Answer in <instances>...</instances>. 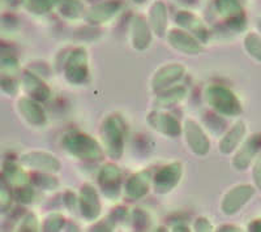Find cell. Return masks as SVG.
Wrapping results in <instances>:
<instances>
[{"label": "cell", "instance_id": "cell-1", "mask_svg": "<svg viewBox=\"0 0 261 232\" xmlns=\"http://www.w3.org/2000/svg\"><path fill=\"white\" fill-rule=\"evenodd\" d=\"M101 145L111 159L118 161L123 157L125 146V124L119 113H110L103 119L99 129Z\"/></svg>", "mask_w": 261, "mask_h": 232}, {"label": "cell", "instance_id": "cell-2", "mask_svg": "<svg viewBox=\"0 0 261 232\" xmlns=\"http://www.w3.org/2000/svg\"><path fill=\"white\" fill-rule=\"evenodd\" d=\"M62 143L65 152L81 161H101L105 155L101 142L95 140L94 137L81 132L64 134Z\"/></svg>", "mask_w": 261, "mask_h": 232}, {"label": "cell", "instance_id": "cell-3", "mask_svg": "<svg viewBox=\"0 0 261 232\" xmlns=\"http://www.w3.org/2000/svg\"><path fill=\"white\" fill-rule=\"evenodd\" d=\"M205 99L209 107L221 116L234 118V116L241 115L243 111L241 101L235 96V93L220 83H213L206 88Z\"/></svg>", "mask_w": 261, "mask_h": 232}, {"label": "cell", "instance_id": "cell-4", "mask_svg": "<svg viewBox=\"0 0 261 232\" xmlns=\"http://www.w3.org/2000/svg\"><path fill=\"white\" fill-rule=\"evenodd\" d=\"M64 76L72 85H81L89 76V55L85 47L80 46L71 51L64 63Z\"/></svg>", "mask_w": 261, "mask_h": 232}, {"label": "cell", "instance_id": "cell-5", "mask_svg": "<svg viewBox=\"0 0 261 232\" xmlns=\"http://www.w3.org/2000/svg\"><path fill=\"white\" fill-rule=\"evenodd\" d=\"M181 133L188 149L199 157H205L211 150V140L201 125L195 119H186L181 125Z\"/></svg>", "mask_w": 261, "mask_h": 232}, {"label": "cell", "instance_id": "cell-6", "mask_svg": "<svg viewBox=\"0 0 261 232\" xmlns=\"http://www.w3.org/2000/svg\"><path fill=\"white\" fill-rule=\"evenodd\" d=\"M183 178V164L171 162L162 166L153 176V188L158 194H167L179 185Z\"/></svg>", "mask_w": 261, "mask_h": 232}, {"label": "cell", "instance_id": "cell-7", "mask_svg": "<svg viewBox=\"0 0 261 232\" xmlns=\"http://www.w3.org/2000/svg\"><path fill=\"white\" fill-rule=\"evenodd\" d=\"M255 194V188L249 184H238L230 188L221 199V212L225 215L237 214Z\"/></svg>", "mask_w": 261, "mask_h": 232}, {"label": "cell", "instance_id": "cell-8", "mask_svg": "<svg viewBox=\"0 0 261 232\" xmlns=\"http://www.w3.org/2000/svg\"><path fill=\"white\" fill-rule=\"evenodd\" d=\"M21 163L37 172L57 173L62 170V163L54 154L43 150H33L20 158Z\"/></svg>", "mask_w": 261, "mask_h": 232}, {"label": "cell", "instance_id": "cell-9", "mask_svg": "<svg viewBox=\"0 0 261 232\" xmlns=\"http://www.w3.org/2000/svg\"><path fill=\"white\" fill-rule=\"evenodd\" d=\"M79 209L83 218L88 222L98 220L102 213V204L97 188L86 183L79 192Z\"/></svg>", "mask_w": 261, "mask_h": 232}, {"label": "cell", "instance_id": "cell-10", "mask_svg": "<svg viewBox=\"0 0 261 232\" xmlns=\"http://www.w3.org/2000/svg\"><path fill=\"white\" fill-rule=\"evenodd\" d=\"M186 75V67L179 63H169L160 67L150 80L151 90L154 93L165 90L180 81Z\"/></svg>", "mask_w": 261, "mask_h": 232}, {"label": "cell", "instance_id": "cell-11", "mask_svg": "<svg viewBox=\"0 0 261 232\" xmlns=\"http://www.w3.org/2000/svg\"><path fill=\"white\" fill-rule=\"evenodd\" d=\"M261 148V133H255L243 141L235 150L231 164L235 170L246 171L257 155Z\"/></svg>", "mask_w": 261, "mask_h": 232}, {"label": "cell", "instance_id": "cell-12", "mask_svg": "<svg viewBox=\"0 0 261 232\" xmlns=\"http://www.w3.org/2000/svg\"><path fill=\"white\" fill-rule=\"evenodd\" d=\"M146 123L150 128L158 133L169 137H178L181 133V124L175 116L171 113L163 112L161 110H153L146 115Z\"/></svg>", "mask_w": 261, "mask_h": 232}, {"label": "cell", "instance_id": "cell-13", "mask_svg": "<svg viewBox=\"0 0 261 232\" xmlns=\"http://www.w3.org/2000/svg\"><path fill=\"white\" fill-rule=\"evenodd\" d=\"M151 32L148 18L141 15H136L130 18L129 24V41L134 50L143 52L151 45Z\"/></svg>", "mask_w": 261, "mask_h": 232}, {"label": "cell", "instance_id": "cell-14", "mask_svg": "<svg viewBox=\"0 0 261 232\" xmlns=\"http://www.w3.org/2000/svg\"><path fill=\"white\" fill-rule=\"evenodd\" d=\"M166 37L169 45L181 54L192 55V56L201 54V42L186 30L171 29L167 32Z\"/></svg>", "mask_w": 261, "mask_h": 232}, {"label": "cell", "instance_id": "cell-15", "mask_svg": "<svg viewBox=\"0 0 261 232\" xmlns=\"http://www.w3.org/2000/svg\"><path fill=\"white\" fill-rule=\"evenodd\" d=\"M120 182H122V171L115 163H106L102 166L98 173V184L103 194L114 199L120 193Z\"/></svg>", "mask_w": 261, "mask_h": 232}, {"label": "cell", "instance_id": "cell-16", "mask_svg": "<svg viewBox=\"0 0 261 232\" xmlns=\"http://www.w3.org/2000/svg\"><path fill=\"white\" fill-rule=\"evenodd\" d=\"M120 8H122V4L119 3L118 0H105L90 7L84 15V18L89 25L97 26V25L106 24L113 20L118 15Z\"/></svg>", "mask_w": 261, "mask_h": 232}, {"label": "cell", "instance_id": "cell-17", "mask_svg": "<svg viewBox=\"0 0 261 232\" xmlns=\"http://www.w3.org/2000/svg\"><path fill=\"white\" fill-rule=\"evenodd\" d=\"M153 185V175L149 170H141L139 172H135L128 178L125 183V196L129 199H141L148 196Z\"/></svg>", "mask_w": 261, "mask_h": 232}, {"label": "cell", "instance_id": "cell-18", "mask_svg": "<svg viewBox=\"0 0 261 232\" xmlns=\"http://www.w3.org/2000/svg\"><path fill=\"white\" fill-rule=\"evenodd\" d=\"M176 24L180 29L186 30L193 37L199 39L200 42H206L209 39V30L204 21L190 11H180L176 13Z\"/></svg>", "mask_w": 261, "mask_h": 232}, {"label": "cell", "instance_id": "cell-19", "mask_svg": "<svg viewBox=\"0 0 261 232\" xmlns=\"http://www.w3.org/2000/svg\"><path fill=\"white\" fill-rule=\"evenodd\" d=\"M148 22L153 34L160 38L165 37L169 32V9L165 2L155 0L149 8Z\"/></svg>", "mask_w": 261, "mask_h": 232}, {"label": "cell", "instance_id": "cell-20", "mask_svg": "<svg viewBox=\"0 0 261 232\" xmlns=\"http://www.w3.org/2000/svg\"><path fill=\"white\" fill-rule=\"evenodd\" d=\"M18 112L29 124L41 127L46 123V112L38 101L33 98H21L17 102Z\"/></svg>", "mask_w": 261, "mask_h": 232}, {"label": "cell", "instance_id": "cell-21", "mask_svg": "<svg viewBox=\"0 0 261 232\" xmlns=\"http://www.w3.org/2000/svg\"><path fill=\"white\" fill-rule=\"evenodd\" d=\"M246 133H247L246 123L242 122V120L235 123L231 128L228 129V131L223 134L222 138H221L220 145H218L220 152L225 155L231 154V153L235 152V150L239 148V145L243 142Z\"/></svg>", "mask_w": 261, "mask_h": 232}, {"label": "cell", "instance_id": "cell-22", "mask_svg": "<svg viewBox=\"0 0 261 232\" xmlns=\"http://www.w3.org/2000/svg\"><path fill=\"white\" fill-rule=\"evenodd\" d=\"M22 83H24L25 90H27V93L30 96V98L36 99L38 102L47 101L50 98V88L36 73L28 71L24 72V75H22Z\"/></svg>", "mask_w": 261, "mask_h": 232}, {"label": "cell", "instance_id": "cell-23", "mask_svg": "<svg viewBox=\"0 0 261 232\" xmlns=\"http://www.w3.org/2000/svg\"><path fill=\"white\" fill-rule=\"evenodd\" d=\"M187 88L184 85H172L165 90L157 93L154 104L157 108H169L171 106L180 103L187 97Z\"/></svg>", "mask_w": 261, "mask_h": 232}, {"label": "cell", "instance_id": "cell-24", "mask_svg": "<svg viewBox=\"0 0 261 232\" xmlns=\"http://www.w3.org/2000/svg\"><path fill=\"white\" fill-rule=\"evenodd\" d=\"M54 8L63 18L68 21L84 17L86 9L83 0H54Z\"/></svg>", "mask_w": 261, "mask_h": 232}, {"label": "cell", "instance_id": "cell-25", "mask_svg": "<svg viewBox=\"0 0 261 232\" xmlns=\"http://www.w3.org/2000/svg\"><path fill=\"white\" fill-rule=\"evenodd\" d=\"M214 9L226 21L244 15L243 0H214Z\"/></svg>", "mask_w": 261, "mask_h": 232}, {"label": "cell", "instance_id": "cell-26", "mask_svg": "<svg viewBox=\"0 0 261 232\" xmlns=\"http://www.w3.org/2000/svg\"><path fill=\"white\" fill-rule=\"evenodd\" d=\"M3 175L7 182L9 183V185H15V187H21V185L28 184V182H29L27 173L12 162H7L4 164Z\"/></svg>", "mask_w": 261, "mask_h": 232}, {"label": "cell", "instance_id": "cell-27", "mask_svg": "<svg viewBox=\"0 0 261 232\" xmlns=\"http://www.w3.org/2000/svg\"><path fill=\"white\" fill-rule=\"evenodd\" d=\"M244 48H246L247 54L251 57H253L257 62H261V36L257 33H247L244 37Z\"/></svg>", "mask_w": 261, "mask_h": 232}, {"label": "cell", "instance_id": "cell-28", "mask_svg": "<svg viewBox=\"0 0 261 232\" xmlns=\"http://www.w3.org/2000/svg\"><path fill=\"white\" fill-rule=\"evenodd\" d=\"M22 3L34 15H46L54 9V0H22Z\"/></svg>", "mask_w": 261, "mask_h": 232}, {"label": "cell", "instance_id": "cell-29", "mask_svg": "<svg viewBox=\"0 0 261 232\" xmlns=\"http://www.w3.org/2000/svg\"><path fill=\"white\" fill-rule=\"evenodd\" d=\"M33 183L34 185H37L41 189H45V191H54L59 187V180H58L54 173H47V172H38L34 175L33 178Z\"/></svg>", "mask_w": 261, "mask_h": 232}, {"label": "cell", "instance_id": "cell-30", "mask_svg": "<svg viewBox=\"0 0 261 232\" xmlns=\"http://www.w3.org/2000/svg\"><path fill=\"white\" fill-rule=\"evenodd\" d=\"M65 224V218L62 213L53 212L45 218L43 220V224H42V228L46 232H57L64 227Z\"/></svg>", "mask_w": 261, "mask_h": 232}, {"label": "cell", "instance_id": "cell-31", "mask_svg": "<svg viewBox=\"0 0 261 232\" xmlns=\"http://www.w3.org/2000/svg\"><path fill=\"white\" fill-rule=\"evenodd\" d=\"M12 192L11 185L7 182L4 175H0V212H7L12 202Z\"/></svg>", "mask_w": 261, "mask_h": 232}, {"label": "cell", "instance_id": "cell-32", "mask_svg": "<svg viewBox=\"0 0 261 232\" xmlns=\"http://www.w3.org/2000/svg\"><path fill=\"white\" fill-rule=\"evenodd\" d=\"M15 197L21 204H30L34 199V191L30 185L25 184L21 187H16Z\"/></svg>", "mask_w": 261, "mask_h": 232}, {"label": "cell", "instance_id": "cell-33", "mask_svg": "<svg viewBox=\"0 0 261 232\" xmlns=\"http://www.w3.org/2000/svg\"><path fill=\"white\" fill-rule=\"evenodd\" d=\"M0 69H2V72L6 76L13 77V75H15L18 69L17 60L13 59V57H6V59H3L2 63H0Z\"/></svg>", "mask_w": 261, "mask_h": 232}, {"label": "cell", "instance_id": "cell-34", "mask_svg": "<svg viewBox=\"0 0 261 232\" xmlns=\"http://www.w3.org/2000/svg\"><path fill=\"white\" fill-rule=\"evenodd\" d=\"M38 229V220L34 214H28L24 218L20 226V231H37Z\"/></svg>", "mask_w": 261, "mask_h": 232}, {"label": "cell", "instance_id": "cell-35", "mask_svg": "<svg viewBox=\"0 0 261 232\" xmlns=\"http://www.w3.org/2000/svg\"><path fill=\"white\" fill-rule=\"evenodd\" d=\"M252 178L256 188L261 193V153L255 158V163L252 167Z\"/></svg>", "mask_w": 261, "mask_h": 232}, {"label": "cell", "instance_id": "cell-36", "mask_svg": "<svg viewBox=\"0 0 261 232\" xmlns=\"http://www.w3.org/2000/svg\"><path fill=\"white\" fill-rule=\"evenodd\" d=\"M193 229L197 232H211L213 231V226H212L211 220L205 217H199L193 223Z\"/></svg>", "mask_w": 261, "mask_h": 232}, {"label": "cell", "instance_id": "cell-37", "mask_svg": "<svg viewBox=\"0 0 261 232\" xmlns=\"http://www.w3.org/2000/svg\"><path fill=\"white\" fill-rule=\"evenodd\" d=\"M132 219H134V223L135 226H136V228L143 229L149 224L148 215H146L143 210H140V209L139 210H135L134 215H132Z\"/></svg>", "mask_w": 261, "mask_h": 232}, {"label": "cell", "instance_id": "cell-38", "mask_svg": "<svg viewBox=\"0 0 261 232\" xmlns=\"http://www.w3.org/2000/svg\"><path fill=\"white\" fill-rule=\"evenodd\" d=\"M0 85H2L4 92L8 93V94H15V93L17 92V88H18L17 82H16L15 78L11 77V76H6L4 78H2Z\"/></svg>", "mask_w": 261, "mask_h": 232}, {"label": "cell", "instance_id": "cell-39", "mask_svg": "<svg viewBox=\"0 0 261 232\" xmlns=\"http://www.w3.org/2000/svg\"><path fill=\"white\" fill-rule=\"evenodd\" d=\"M64 205L68 208V210H74L76 206H79V196L74 192L67 191L64 193Z\"/></svg>", "mask_w": 261, "mask_h": 232}, {"label": "cell", "instance_id": "cell-40", "mask_svg": "<svg viewBox=\"0 0 261 232\" xmlns=\"http://www.w3.org/2000/svg\"><path fill=\"white\" fill-rule=\"evenodd\" d=\"M248 229L253 232H261V219L252 220V222L248 224Z\"/></svg>", "mask_w": 261, "mask_h": 232}, {"label": "cell", "instance_id": "cell-41", "mask_svg": "<svg viewBox=\"0 0 261 232\" xmlns=\"http://www.w3.org/2000/svg\"><path fill=\"white\" fill-rule=\"evenodd\" d=\"M218 231H241V228L238 226H234V224H223L218 228Z\"/></svg>", "mask_w": 261, "mask_h": 232}, {"label": "cell", "instance_id": "cell-42", "mask_svg": "<svg viewBox=\"0 0 261 232\" xmlns=\"http://www.w3.org/2000/svg\"><path fill=\"white\" fill-rule=\"evenodd\" d=\"M175 2L181 6H193L196 3V0H175Z\"/></svg>", "mask_w": 261, "mask_h": 232}, {"label": "cell", "instance_id": "cell-43", "mask_svg": "<svg viewBox=\"0 0 261 232\" xmlns=\"http://www.w3.org/2000/svg\"><path fill=\"white\" fill-rule=\"evenodd\" d=\"M172 231H190V228L186 226H175L172 228Z\"/></svg>", "mask_w": 261, "mask_h": 232}, {"label": "cell", "instance_id": "cell-44", "mask_svg": "<svg viewBox=\"0 0 261 232\" xmlns=\"http://www.w3.org/2000/svg\"><path fill=\"white\" fill-rule=\"evenodd\" d=\"M135 4H144L145 2H148V0H132Z\"/></svg>", "mask_w": 261, "mask_h": 232}, {"label": "cell", "instance_id": "cell-45", "mask_svg": "<svg viewBox=\"0 0 261 232\" xmlns=\"http://www.w3.org/2000/svg\"><path fill=\"white\" fill-rule=\"evenodd\" d=\"M257 29H258V32L261 33V18H258V21H257Z\"/></svg>", "mask_w": 261, "mask_h": 232}]
</instances>
